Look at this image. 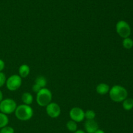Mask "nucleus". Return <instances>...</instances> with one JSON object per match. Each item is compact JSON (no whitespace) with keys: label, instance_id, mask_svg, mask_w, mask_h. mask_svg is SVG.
Returning <instances> with one entry per match:
<instances>
[{"label":"nucleus","instance_id":"obj_1","mask_svg":"<svg viewBox=\"0 0 133 133\" xmlns=\"http://www.w3.org/2000/svg\"><path fill=\"white\" fill-rule=\"evenodd\" d=\"M109 93L110 99L115 102H123L128 96L127 90L120 85L113 86L110 88Z\"/></svg>","mask_w":133,"mask_h":133},{"label":"nucleus","instance_id":"obj_2","mask_svg":"<svg viewBox=\"0 0 133 133\" xmlns=\"http://www.w3.org/2000/svg\"><path fill=\"white\" fill-rule=\"evenodd\" d=\"M14 114L18 119L26 121L32 118L34 114V110L30 105L22 104L17 106Z\"/></svg>","mask_w":133,"mask_h":133},{"label":"nucleus","instance_id":"obj_3","mask_svg":"<svg viewBox=\"0 0 133 133\" xmlns=\"http://www.w3.org/2000/svg\"><path fill=\"white\" fill-rule=\"evenodd\" d=\"M36 100L37 104L40 106H46L52 100V93L46 87L42 88L36 93Z\"/></svg>","mask_w":133,"mask_h":133},{"label":"nucleus","instance_id":"obj_4","mask_svg":"<svg viewBox=\"0 0 133 133\" xmlns=\"http://www.w3.org/2000/svg\"><path fill=\"white\" fill-rule=\"evenodd\" d=\"M16 107L17 104L14 99L6 98L0 102V112L6 115L11 114L15 112Z\"/></svg>","mask_w":133,"mask_h":133},{"label":"nucleus","instance_id":"obj_5","mask_svg":"<svg viewBox=\"0 0 133 133\" xmlns=\"http://www.w3.org/2000/svg\"><path fill=\"white\" fill-rule=\"evenodd\" d=\"M116 31L118 35L123 39L129 37L131 33V26L125 20H119L117 22Z\"/></svg>","mask_w":133,"mask_h":133},{"label":"nucleus","instance_id":"obj_6","mask_svg":"<svg viewBox=\"0 0 133 133\" xmlns=\"http://www.w3.org/2000/svg\"><path fill=\"white\" fill-rule=\"evenodd\" d=\"M22 83V78L18 74H12L6 79V88L11 91L18 90L21 87Z\"/></svg>","mask_w":133,"mask_h":133},{"label":"nucleus","instance_id":"obj_7","mask_svg":"<svg viewBox=\"0 0 133 133\" xmlns=\"http://www.w3.org/2000/svg\"><path fill=\"white\" fill-rule=\"evenodd\" d=\"M69 116L71 120L77 123L81 122L85 119L84 110L79 107H74L71 108L69 112Z\"/></svg>","mask_w":133,"mask_h":133},{"label":"nucleus","instance_id":"obj_8","mask_svg":"<svg viewBox=\"0 0 133 133\" xmlns=\"http://www.w3.org/2000/svg\"><path fill=\"white\" fill-rule=\"evenodd\" d=\"M45 107L47 114L51 118H57L61 115V108L57 103L51 102Z\"/></svg>","mask_w":133,"mask_h":133},{"label":"nucleus","instance_id":"obj_9","mask_svg":"<svg viewBox=\"0 0 133 133\" xmlns=\"http://www.w3.org/2000/svg\"><path fill=\"white\" fill-rule=\"evenodd\" d=\"M84 129L87 133H94L99 129L98 123L94 119L87 120L84 123Z\"/></svg>","mask_w":133,"mask_h":133},{"label":"nucleus","instance_id":"obj_10","mask_svg":"<svg viewBox=\"0 0 133 133\" xmlns=\"http://www.w3.org/2000/svg\"><path fill=\"white\" fill-rule=\"evenodd\" d=\"M96 92L101 95H104L107 94L110 90V87L106 83H100L96 86Z\"/></svg>","mask_w":133,"mask_h":133},{"label":"nucleus","instance_id":"obj_11","mask_svg":"<svg viewBox=\"0 0 133 133\" xmlns=\"http://www.w3.org/2000/svg\"><path fill=\"white\" fill-rule=\"evenodd\" d=\"M18 72H19L18 75L21 78H26L30 74V66L27 64H23V65H20L19 69H18Z\"/></svg>","mask_w":133,"mask_h":133},{"label":"nucleus","instance_id":"obj_12","mask_svg":"<svg viewBox=\"0 0 133 133\" xmlns=\"http://www.w3.org/2000/svg\"><path fill=\"white\" fill-rule=\"evenodd\" d=\"M33 96L29 92H25L22 95V100L23 104L31 105L33 102Z\"/></svg>","mask_w":133,"mask_h":133},{"label":"nucleus","instance_id":"obj_13","mask_svg":"<svg viewBox=\"0 0 133 133\" xmlns=\"http://www.w3.org/2000/svg\"><path fill=\"white\" fill-rule=\"evenodd\" d=\"M122 102V106L125 110L129 111L133 108V99L132 98H126Z\"/></svg>","mask_w":133,"mask_h":133},{"label":"nucleus","instance_id":"obj_14","mask_svg":"<svg viewBox=\"0 0 133 133\" xmlns=\"http://www.w3.org/2000/svg\"><path fill=\"white\" fill-rule=\"evenodd\" d=\"M35 83H36L38 86H40L41 88H44L47 85V80L43 76H38L35 79Z\"/></svg>","mask_w":133,"mask_h":133},{"label":"nucleus","instance_id":"obj_15","mask_svg":"<svg viewBox=\"0 0 133 133\" xmlns=\"http://www.w3.org/2000/svg\"><path fill=\"white\" fill-rule=\"evenodd\" d=\"M9 122L7 115L0 112V129L8 125Z\"/></svg>","mask_w":133,"mask_h":133},{"label":"nucleus","instance_id":"obj_16","mask_svg":"<svg viewBox=\"0 0 133 133\" xmlns=\"http://www.w3.org/2000/svg\"><path fill=\"white\" fill-rule=\"evenodd\" d=\"M122 45L125 49H131L133 47V40L130 37L125 38L122 42Z\"/></svg>","mask_w":133,"mask_h":133},{"label":"nucleus","instance_id":"obj_17","mask_svg":"<svg viewBox=\"0 0 133 133\" xmlns=\"http://www.w3.org/2000/svg\"><path fill=\"white\" fill-rule=\"evenodd\" d=\"M66 128H67L69 131L74 132L77 130V122L71 119L70 120L66 123Z\"/></svg>","mask_w":133,"mask_h":133},{"label":"nucleus","instance_id":"obj_18","mask_svg":"<svg viewBox=\"0 0 133 133\" xmlns=\"http://www.w3.org/2000/svg\"><path fill=\"white\" fill-rule=\"evenodd\" d=\"M84 116H85V118L87 119V120L94 119L96 114V112L92 110H88L87 111L84 112Z\"/></svg>","mask_w":133,"mask_h":133},{"label":"nucleus","instance_id":"obj_19","mask_svg":"<svg viewBox=\"0 0 133 133\" xmlns=\"http://www.w3.org/2000/svg\"><path fill=\"white\" fill-rule=\"evenodd\" d=\"M0 133H14V129L12 126L6 125L1 128L0 130Z\"/></svg>","mask_w":133,"mask_h":133},{"label":"nucleus","instance_id":"obj_20","mask_svg":"<svg viewBox=\"0 0 133 133\" xmlns=\"http://www.w3.org/2000/svg\"><path fill=\"white\" fill-rule=\"evenodd\" d=\"M6 76L3 72H0V87L3 86L6 83Z\"/></svg>","mask_w":133,"mask_h":133},{"label":"nucleus","instance_id":"obj_21","mask_svg":"<svg viewBox=\"0 0 133 133\" xmlns=\"http://www.w3.org/2000/svg\"><path fill=\"white\" fill-rule=\"evenodd\" d=\"M42 89L41 87H40L39 86H38L37 84H36V83H34L33 86H32V91H33L35 93H38L40 89Z\"/></svg>","mask_w":133,"mask_h":133},{"label":"nucleus","instance_id":"obj_22","mask_svg":"<svg viewBox=\"0 0 133 133\" xmlns=\"http://www.w3.org/2000/svg\"><path fill=\"white\" fill-rule=\"evenodd\" d=\"M5 62L3 59H0V72H2L3 70H4L5 69Z\"/></svg>","mask_w":133,"mask_h":133},{"label":"nucleus","instance_id":"obj_23","mask_svg":"<svg viewBox=\"0 0 133 133\" xmlns=\"http://www.w3.org/2000/svg\"><path fill=\"white\" fill-rule=\"evenodd\" d=\"M94 133H105V131H104V130H101V129H98L97 130H96V132H95Z\"/></svg>","mask_w":133,"mask_h":133},{"label":"nucleus","instance_id":"obj_24","mask_svg":"<svg viewBox=\"0 0 133 133\" xmlns=\"http://www.w3.org/2000/svg\"><path fill=\"white\" fill-rule=\"evenodd\" d=\"M74 133H86V132L83 130H77L76 131L74 132Z\"/></svg>","mask_w":133,"mask_h":133},{"label":"nucleus","instance_id":"obj_25","mask_svg":"<svg viewBox=\"0 0 133 133\" xmlns=\"http://www.w3.org/2000/svg\"><path fill=\"white\" fill-rule=\"evenodd\" d=\"M3 99V95L2 91L0 90V102H1Z\"/></svg>","mask_w":133,"mask_h":133}]
</instances>
